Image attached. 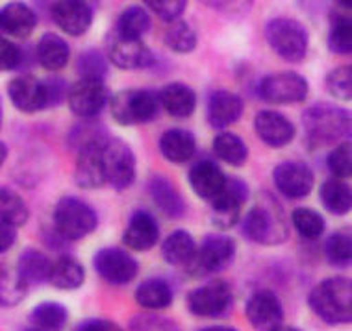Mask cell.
<instances>
[{
  "label": "cell",
  "instance_id": "cell-53",
  "mask_svg": "<svg viewBox=\"0 0 352 331\" xmlns=\"http://www.w3.org/2000/svg\"><path fill=\"white\" fill-rule=\"evenodd\" d=\"M6 157H8V146L0 141V169H2V165L6 163Z\"/></svg>",
  "mask_w": 352,
  "mask_h": 331
},
{
  "label": "cell",
  "instance_id": "cell-6",
  "mask_svg": "<svg viewBox=\"0 0 352 331\" xmlns=\"http://www.w3.org/2000/svg\"><path fill=\"white\" fill-rule=\"evenodd\" d=\"M108 102L111 117L122 126L151 122L160 111L158 93L151 89L119 91Z\"/></svg>",
  "mask_w": 352,
  "mask_h": 331
},
{
  "label": "cell",
  "instance_id": "cell-18",
  "mask_svg": "<svg viewBox=\"0 0 352 331\" xmlns=\"http://www.w3.org/2000/svg\"><path fill=\"white\" fill-rule=\"evenodd\" d=\"M243 109V98L239 95L225 89L213 91L210 98H208V122L215 130H225V128L236 124L241 119Z\"/></svg>",
  "mask_w": 352,
  "mask_h": 331
},
{
  "label": "cell",
  "instance_id": "cell-48",
  "mask_svg": "<svg viewBox=\"0 0 352 331\" xmlns=\"http://www.w3.org/2000/svg\"><path fill=\"white\" fill-rule=\"evenodd\" d=\"M130 328H132V331H178V326L173 320L164 319V317H154V315L135 317Z\"/></svg>",
  "mask_w": 352,
  "mask_h": 331
},
{
  "label": "cell",
  "instance_id": "cell-29",
  "mask_svg": "<svg viewBox=\"0 0 352 331\" xmlns=\"http://www.w3.org/2000/svg\"><path fill=\"white\" fill-rule=\"evenodd\" d=\"M36 56L43 69L60 71V69L67 65L71 49H69L67 41L58 34H45L37 43Z\"/></svg>",
  "mask_w": 352,
  "mask_h": 331
},
{
  "label": "cell",
  "instance_id": "cell-25",
  "mask_svg": "<svg viewBox=\"0 0 352 331\" xmlns=\"http://www.w3.org/2000/svg\"><path fill=\"white\" fill-rule=\"evenodd\" d=\"M197 141L189 130L184 128H170L165 130L160 137V152L167 161L175 165H184L195 156Z\"/></svg>",
  "mask_w": 352,
  "mask_h": 331
},
{
  "label": "cell",
  "instance_id": "cell-3",
  "mask_svg": "<svg viewBox=\"0 0 352 331\" xmlns=\"http://www.w3.org/2000/svg\"><path fill=\"white\" fill-rule=\"evenodd\" d=\"M243 235L256 244H280L287 239V226L278 204L273 198L256 204L243 217Z\"/></svg>",
  "mask_w": 352,
  "mask_h": 331
},
{
  "label": "cell",
  "instance_id": "cell-12",
  "mask_svg": "<svg viewBox=\"0 0 352 331\" xmlns=\"http://www.w3.org/2000/svg\"><path fill=\"white\" fill-rule=\"evenodd\" d=\"M93 265L97 269L98 276L111 285L130 283L140 272V263L135 261V258L117 247H106L98 250L93 259Z\"/></svg>",
  "mask_w": 352,
  "mask_h": 331
},
{
  "label": "cell",
  "instance_id": "cell-23",
  "mask_svg": "<svg viewBox=\"0 0 352 331\" xmlns=\"http://www.w3.org/2000/svg\"><path fill=\"white\" fill-rule=\"evenodd\" d=\"M226 183V176L223 170L219 169L217 163L213 161H199L193 165V169L189 170V185L199 194L201 198L212 202L217 196Z\"/></svg>",
  "mask_w": 352,
  "mask_h": 331
},
{
  "label": "cell",
  "instance_id": "cell-56",
  "mask_svg": "<svg viewBox=\"0 0 352 331\" xmlns=\"http://www.w3.org/2000/svg\"><path fill=\"white\" fill-rule=\"evenodd\" d=\"M0 124H2V98H0Z\"/></svg>",
  "mask_w": 352,
  "mask_h": 331
},
{
  "label": "cell",
  "instance_id": "cell-42",
  "mask_svg": "<svg viewBox=\"0 0 352 331\" xmlns=\"http://www.w3.org/2000/svg\"><path fill=\"white\" fill-rule=\"evenodd\" d=\"M324 253L330 265L349 266L352 261V239L345 231H338L328 237L324 244Z\"/></svg>",
  "mask_w": 352,
  "mask_h": 331
},
{
  "label": "cell",
  "instance_id": "cell-15",
  "mask_svg": "<svg viewBox=\"0 0 352 331\" xmlns=\"http://www.w3.org/2000/svg\"><path fill=\"white\" fill-rule=\"evenodd\" d=\"M245 313L250 326L258 331H274L282 326L284 307L273 290L261 289L250 296L245 306Z\"/></svg>",
  "mask_w": 352,
  "mask_h": 331
},
{
  "label": "cell",
  "instance_id": "cell-34",
  "mask_svg": "<svg viewBox=\"0 0 352 331\" xmlns=\"http://www.w3.org/2000/svg\"><path fill=\"white\" fill-rule=\"evenodd\" d=\"M67 309L58 301H41L30 313L32 328L41 331H61L67 324Z\"/></svg>",
  "mask_w": 352,
  "mask_h": 331
},
{
  "label": "cell",
  "instance_id": "cell-47",
  "mask_svg": "<svg viewBox=\"0 0 352 331\" xmlns=\"http://www.w3.org/2000/svg\"><path fill=\"white\" fill-rule=\"evenodd\" d=\"M146 6L156 13L162 21L170 25L175 21H180L186 8H188V2H184V0H148Z\"/></svg>",
  "mask_w": 352,
  "mask_h": 331
},
{
  "label": "cell",
  "instance_id": "cell-43",
  "mask_svg": "<svg viewBox=\"0 0 352 331\" xmlns=\"http://www.w3.org/2000/svg\"><path fill=\"white\" fill-rule=\"evenodd\" d=\"M76 71L82 76L80 80H98L104 82L108 74V60L97 50H85L78 56Z\"/></svg>",
  "mask_w": 352,
  "mask_h": 331
},
{
  "label": "cell",
  "instance_id": "cell-33",
  "mask_svg": "<svg viewBox=\"0 0 352 331\" xmlns=\"http://www.w3.org/2000/svg\"><path fill=\"white\" fill-rule=\"evenodd\" d=\"M213 154L230 167H243L249 159L247 143L232 132H221L213 139Z\"/></svg>",
  "mask_w": 352,
  "mask_h": 331
},
{
  "label": "cell",
  "instance_id": "cell-4",
  "mask_svg": "<svg viewBox=\"0 0 352 331\" xmlns=\"http://www.w3.org/2000/svg\"><path fill=\"white\" fill-rule=\"evenodd\" d=\"M265 39L282 60L292 63L302 61L310 47V34L306 26L289 17L271 19L265 26Z\"/></svg>",
  "mask_w": 352,
  "mask_h": 331
},
{
  "label": "cell",
  "instance_id": "cell-1",
  "mask_svg": "<svg viewBox=\"0 0 352 331\" xmlns=\"http://www.w3.org/2000/svg\"><path fill=\"white\" fill-rule=\"evenodd\" d=\"M311 311L327 324H349L352 320V283L341 276L327 277L310 293Z\"/></svg>",
  "mask_w": 352,
  "mask_h": 331
},
{
  "label": "cell",
  "instance_id": "cell-52",
  "mask_svg": "<svg viewBox=\"0 0 352 331\" xmlns=\"http://www.w3.org/2000/svg\"><path fill=\"white\" fill-rule=\"evenodd\" d=\"M17 241V228L0 222V253H6Z\"/></svg>",
  "mask_w": 352,
  "mask_h": 331
},
{
  "label": "cell",
  "instance_id": "cell-37",
  "mask_svg": "<svg viewBox=\"0 0 352 331\" xmlns=\"http://www.w3.org/2000/svg\"><path fill=\"white\" fill-rule=\"evenodd\" d=\"M28 217H30V211H28V205L23 196L15 193L13 189L0 187V222L19 228V226L26 224Z\"/></svg>",
  "mask_w": 352,
  "mask_h": 331
},
{
  "label": "cell",
  "instance_id": "cell-21",
  "mask_svg": "<svg viewBox=\"0 0 352 331\" xmlns=\"http://www.w3.org/2000/svg\"><path fill=\"white\" fill-rule=\"evenodd\" d=\"M160 239V226L156 218L152 217L148 211H135L134 215L128 220L122 241L130 250L135 252H146L154 248V244Z\"/></svg>",
  "mask_w": 352,
  "mask_h": 331
},
{
  "label": "cell",
  "instance_id": "cell-50",
  "mask_svg": "<svg viewBox=\"0 0 352 331\" xmlns=\"http://www.w3.org/2000/svg\"><path fill=\"white\" fill-rule=\"evenodd\" d=\"M65 82L61 78H49L43 82V87H45V98H47V108H56L60 106L63 100H67V87H65Z\"/></svg>",
  "mask_w": 352,
  "mask_h": 331
},
{
  "label": "cell",
  "instance_id": "cell-10",
  "mask_svg": "<svg viewBox=\"0 0 352 331\" xmlns=\"http://www.w3.org/2000/svg\"><path fill=\"white\" fill-rule=\"evenodd\" d=\"M258 93L265 102L287 106L306 100L310 93V84L298 73L267 74L265 78H261Z\"/></svg>",
  "mask_w": 352,
  "mask_h": 331
},
{
  "label": "cell",
  "instance_id": "cell-24",
  "mask_svg": "<svg viewBox=\"0 0 352 331\" xmlns=\"http://www.w3.org/2000/svg\"><path fill=\"white\" fill-rule=\"evenodd\" d=\"M36 12L23 2H12L0 10V32L15 39H26L36 30Z\"/></svg>",
  "mask_w": 352,
  "mask_h": 331
},
{
  "label": "cell",
  "instance_id": "cell-5",
  "mask_svg": "<svg viewBox=\"0 0 352 331\" xmlns=\"http://www.w3.org/2000/svg\"><path fill=\"white\" fill-rule=\"evenodd\" d=\"M236 259V241L226 233H210L197 247L186 272L193 277H204L225 271Z\"/></svg>",
  "mask_w": 352,
  "mask_h": 331
},
{
  "label": "cell",
  "instance_id": "cell-35",
  "mask_svg": "<svg viewBox=\"0 0 352 331\" xmlns=\"http://www.w3.org/2000/svg\"><path fill=\"white\" fill-rule=\"evenodd\" d=\"M151 28V17L141 6H130L117 19V34L122 39H134L141 41Z\"/></svg>",
  "mask_w": 352,
  "mask_h": 331
},
{
  "label": "cell",
  "instance_id": "cell-31",
  "mask_svg": "<svg viewBox=\"0 0 352 331\" xmlns=\"http://www.w3.org/2000/svg\"><path fill=\"white\" fill-rule=\"evenodd\" d=\"M197 244H195L193 235L186 229H176L167 237L162 244V255L173 266H186L193 259Z\"/></svg>",
  "mask_w": 352,
  "mask_h": 331
},
{
  "label": "cell",
  "instance_id": "cell-22",
  "mask_svg": "<svg viewBox=\"0 0 352 331\" xmlns=\"http://www.w3.org/2000/svg\"><path fill=\"white\" fill-rule=\"evenodd\" d=\"M102 145L89 146L78 152V159L74 165V181L82 189H98L106 183L102 163Z\"/></svg>",
  "mask_w": 352,
  "mask_h": 331
},
{
  "label": "cell",
  "instance_id": "cell-17",
  "mask_svg": "<svg viewBox=\"0 0 352 331\" xmlns=\"http://www.w3.org/2000/svg\"><path fill=\"white\" fill-rule=\"evenodd\" d=\"M108 58L119 69L124 71H138L146 69L154 63V54L143 41L134 39H122L116 36L109 41Z\"/></svg>",
  "mask_w": 352,
  "mask_h": 331
},
{
  "label": "cell",
  "instance_id": "cell-8",
  "mask_svg": "<svg viewBox=\"0 0 352 331\" xmlns=\"http://www.w3.org/2000/svg\"><path fill=\"white\" fill-rule=\"evenodd\" d=\"M102 163L106 183H109L113 189L124 191L134 183L135 156L128 143L121 139L109 137L102 148Z\"/></svg>",
  "mask_w": 352,
  "mask_h": 331
},
{
  "label": "cell",
  "instance_id": "cell-39",
  "mask_svg": "<svg viewBox=\"0 0 352 331\" xmlns=\"http://www.w3.org/2000/svg\"><path fill=\"white\" fill-rule=\"evenodd\" d=\"M197 32L189 23L186 21H175L167 26L165 30V45L169 47L170 50L175 52H180V54H188L197 47Z\"/></svg>",
  "mask_w": 352,
  "mask_h": 331
},
{
  "label": "cell",
  "instance_id": "cell-40",
  "mask_svg": "<svg viewBox=\"0 0 352 331\" xmlns=\"http://www.w3.org/2000/svg\"><path fill=\"white\" fill-rule=\"evenodd\" d=\"M292 222L298 233L310 241L319 239L327 228V222L321 213H317L316 209H310V207H297L292 213Z\"/></svg>",
  "mask_w": 352,
  "mask_h": 331
},
{
  "label": "cell",
  "instance_id": "cell-45",
  "mask_svg": "<svg viewBox=\"0 0 352 331\" xmlns=\"http://www.w3.org/2000/svg\"><path fill=\"white\" fill-rule=\"evenodd\" d=\"M328 170L334 180H345L352 174V145L351 141H343L328 154Z\"/></svg>",
  "mask_w": 352,
  "mask_h": 331
},
{
  "label": "cell",
  "instance_id": "cell-36",
  "mask_svg": "<svg viewBox=\"0 0 352 331\" xmlns=\"http://www.w3.org/2000/svg\"><path fill=\"white\" fill-rule=\"evenodd\" d=\"M322 205L334 215H346L351 211L352 205V193L351 187L341 180H328L321 185L319 191Z\"/></svg>",
  "mask_w": 352,
  "mask_h": 331
},
{
  "label": "cell",
  "instance_id": "cell-20",
  "mask_svg": "<svg viewBox=\"0 0 352 331\" xmlns=\"http://www.w3.org/2000/svg\"><path fill=\"white\" fill-rule=\"evenodd\" d=\"M254 130L258 137L271 148H282L289 145L295 137L293 122L278 111L263 109L254 117Z\"/></svg>",
  "mask_w": 352,
  "mask_h": 331
},
{
  "label": "cell",
  "instance_id": "cell-16",
  "mask_svg": "<svg viewBox=\"0 0 352 331\" xmlns=\"http://www.w3.org/2000/svg\"><path fill=\"white\" fill-rule=\"evenodd\" d=\"M52 21L67 36H84L93 23V10L87 2L80 0H61L52 4Z\"/></svg>",
  "mask_w": 352,
  "mask_h": 331
},
{
  "label": "cell",
  "instance_id": "cell-28",
  "mask_svg": "<svg viewBox=\"0 0 352 331\" xmlns=\"http://www.w3.org/2000/svg\"><path fill=\"white\" fill-rule=\"evenodd\" d=\"M52 261L47 255L36 248H28L21 253L17 263V274L23 279L26 287L30 289L34 285H41V283H49V274Z\"/></svg>",
  "mask_w": 352,
  "mask_h": 331
},
{
  "label": "cell",
  "instance_id": "cell-14",
  "mask_svg": "<svg viewBox=\"0 0 352 331\" xmlns=\"http://www.w3.org/2000/svg\"><path fill=\"white\" fill-rule=\"evenodd\" d=\"M274 185L287 198H306L314 189V170L302 161H282L273 170Z\"/></svg>",
  "mask_w": 352,
  "mask_h": 331
},
{
  "label": "cell",
  "instance_id": "cell-55",
  "mask_svg": "<svg viewBox=\"0 0 352 331\" xmlns=\"http://www.w3.org/2000/svg\"><path fill=\"white\" fill-rule=\"evenodd\" d=\"M274 331H300V330H297V328H292V326H280V328H276Z\"/></svg>",
  "mask_w": 352,
  "mask_h": 331
},
{
  "label": "cell",
  "instance_id": "cell-54",
  "mask_svg": "<svg viewBox=\"0 0 352 331\" xmlns=\"http://www.w3.org/2000/svg\"><path fill=\"white\" fill-rule=\"evenodd\" d=\"M202 331H237L234 330V328H230V326H212V328H206V330Z\"/></svg>",
  "mask_w": 352,
  "mask_h": 331
},
{
  "label": "cell",
  "instance_id": "cell-51",
  "mask_svg": "<svg viewBox=\"0 0 352 331\" xmlns=\"http://www.w3.org/2000/svg\"><path fill=\"white\" fill-rule=\"evenodd\" d=\"M76 331H122L121 326L106 319H91L84 320L82 324L76 328Z\"/></svg>",
  "mask_w": 352,
  "mask_h": 331
},
{
  "label": "cell",
  "instance_id": "cell-9",
  "mask_svg": "<svg viewBox=\"0 0 352 331\" xmlns=\"http://www.w3.org/2000/svg\"><path fill=\"white\" fill-rule=\"evenodd\" d=\"M249 200V187L237 178H226L223 191L210 202L212 222L221 231L234 228L241 220V211Z\"/></svg>",
  "mask_w": 352,
  "mask_h": 331
},
{
  "label": "cell",
  "instance_id": "cell-19",
  "mask_svg": "<svg viewBox=\"0 0 352 331\" xmlns=\"http://www.w3.org/2000/svg\"><path fill=\"white\" fill-rule=\"evenodd\" d=\"M8 97L19 111L36 113L47 108L45 87L41 80L32 74H21L8 84Z\"/></svg>",
  "mask_w": 352,
  "mask_h": 331
},
{
  "label": "cell",
  "instance_id": "cell-11",
  "mask_svg": "<svg viewBox=\"0 0 352 331\" xmlns=\"http://www.w3.org/2000/svg\"><path fill=\"white\" fill-rule=\"evenodd\" d=\"M232 289L223 279H212L188 295L189 311L197 317L215 319L228 313L232 307Z\"/></svg>",
  "mask_w": 352,
  "mask_h": 331
},
{
  "label": "cell",
  "instance_id": "cell-44",
  "mask_svg": "<svg viewBox=\"0 0 352 331\" xmlns=\"http://www.w3.org/2000/svg\"><path fill=\"white\" fill-rule=\"evenodd\" d=\"M108 135L102 130V126L91 124V122H84L82 126L74 128L73 133L69 135V145L73 146L74 150L80 152L89 146L102 145L108 141Z\"/></svg>",
  "mask_w": 352,
  "mask_h": 331
},
{
  "label": "cell",
  "instance_id": "cell-13",
  "mask_svg": "<svg viewBox=\"0 0 352 331\" xmlns=\"http://www.w3.org/2000/svg\"><path fill=\"white\" fill-rule=\"evenodd\" d=\"M108 100L109 95L106 84L98 80H78L67 91L69 108L84 121H89L93 117L100 115Z\"/></svg>",
  "mask_w": 352,
  "mask_h": 331
},
{
  "label": "cell",
  "instance_id": "cell-41",
  "mask_svg": "<svg viewBox=\"0 0 352 331\" xmlns=\"http://www.w3.org/2000/svg\"><path fill=\"white\" fill-rule=\"evenodd\" d=\"M328 49L336 54L345 56L352 52V25L346 15H336L328 34Z\"/></svg>",
  "mask_w": 352,
  "mask_h": 331
},
{
  "label": "cell",
  "instance_id": "cell-7",
  "mask_svg": "<svg viewBox=\"0 0 352 331\" xmlns=\"http://www.w3.org/2000/svg\"><path fill=\"white\" fill-rule=\"evenodd\" d=\"M98 217L91 205L76 196L61 198L54 207L56 233L67 241H80L95 231Z\"/></svg>",
  "mask_w": 352,
  "mask_h": 331
},
{
  "label": "cell",
  "instance_id": "cell-2",
  "mask_svg": "<svg viewBox=\"0 0 352 331\" xmlns=\"http://www.w3.org/2000/svg\"><path fill=\"white\" fill-rule=\"evenodd\" d=\"M308 141L314 145H330L351 133V113L332 104H314L302 115Z\"/></svg>",
  "mask_w": 352,
  "mask_h": 331
},
{
  "label": "cell",
  "instance_id": "cell-26",
  "mask_svg": "<svg viewBox=\"0 0 352 331\" xmlns=\"http://www.w3.org/2000/svg\"><path fill=\"white\" fill-rule=\"evenodd\" d=\"M160 106L173 117L186 119L191 117L197 108V95L195 91L186 84L175 82V84L165 85L164 89L158 93Z\"/></svg>",
  "mask_w": 352,
  "mask_h": 331
},
{
  "label": "cell",
  "instance_id": "cell-57",
  "mask_svg": "<svg viewBox=\"0 0 352 331\" xmlns=\"http://www.w3.org/2000/svg\"><path fill=\"white\" fill-rule=\"evenodd\" d=\"M25 331H41V330H36V328H32V326H30V328H26Z\"/></svg>",
  "mask_w": 352,
  "mask_h": 331
},
{
  "label": "cell",
  "instance_id": "cell-27",
  "mask_svg": "<svg viewBox=\"0 0 352 331\" xmlns=\"http://www.w3.org/2000/svg\"><path fill=\"white\" fill-rule=\"evenodd\" d=\"M148 194L154 204L170 218H180L186 213V202L173 183L164 176H152L148 181Z\"/></svg>",
  "mask_w": 352,
  "mask_h": 331
},
{
  "label": "cell",
  "instance_id": "cell-49",
  "mask_svg": "<svg viewBox=\"0 0 352 331\" xmlns=\"http://www.w3.org/2000/svg\"><path fill=\"white\" fill-rule=\"evenodd\" d=\"M23 61V52L17 45L4 36H0V73L17 69Z\"/></svg>",
  "mask_w": 352,
  "mask_h": 331
},
{
  "label": "cell",
  "instance_id": "cell-46",
  "mask_svg": "<svg viewBox=\"0 0 352 331\" xmlns=\"http://www.w3.org/2000/svg\"><path fill=\"white\" fill-rule=\"evenodd\" d=\"M327 89L338 100L352 98V67H338L327 76Z\"/></svg>",
  "mask_w": 352,
  "mask_h": 331
},
{
  "label": "cell",
  "instance_id": "cell-32",
  "mask_svg": "<svg viewBox=\"0 0 352 331\" xmlns=\"http://www.w3.org/2000/svg\"><path fill=\"white\" fill-rule=\"evenodd\" d=\"M173 287L162 277H151L141 283L135 290V301L145 309H165L173 304Z\"/></svg>",
  "mask_w": 352,
  "mask_h": 331
},
{
  "label": "cell",
  "instance_id": "cell-30",
  "mask_svg": "<svg viewBox=\"0 0 352 331\" xmlns=\"http://www.w3.org/2000/svg\"><path fill=\"white\" fill-rule=\"evenodd\" d=\"M85 282L84 266L73 255H61L52 261L49 274V283L56 289L73 290L82 287Z\"/></svg>",
  "mask_w": 352,
  "mask_h": 331
},
{
  "label": "cell",
  "instance_id": "cell-38",
  "mask_svg": "<svg viewBox=\"0 0 352 331\" xmlns=\"http://www.w3.org/2000/svg\"><path fill=\"white\" fill-rule=\"evenodd\" d=\"M28 287L15 269L0 265V307H13L25 300Z\"/></svg>",
  "mask_w": 352,
  "mask_h": 331
}]
</instances>
